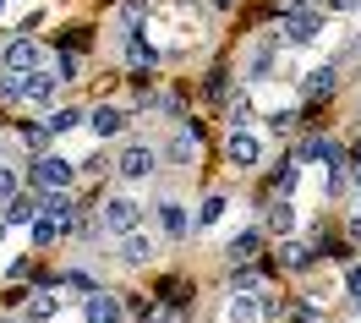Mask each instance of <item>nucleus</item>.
Returning <instances> with one entry per match:
<instances>
[{"label":"nucleus","mask_w":361,"mask_h":323,"mask_svg":"<svg viewBox=\"0 0 361 323\" xmlns=\"http://www.w3.org/2000/svg\"><path fill=\"white\" fill-rule=\"evenodd\" d=\"M159 164H164L159 142H148V138H126L121 148H115V181H121V186H137V181H148Z\"/></svg>","instance_id":"obj_1"},{"label":"nucleus","mask_w":361,"mask_h":323,"mask_svg":"<svg viewBox=\"0 0 361 323\" xmlns=\"http://www.w3.org/2000/svg\"><path fill=\"white\" fill-rule=\"evenodd\" d=\"M99 231L110 236H132V231H142V203H137L132 192H110L104 203H99Z\"/></svg>","instance_id":"obj_2"},{"label":"nucleus","mask_w":361,"mask_h":323,"mask_svg":"<svg viewBox=\"0 0 361 323\" xmlns=\"http://www.w3.org/2000/svg\"><path fill=\"white\" fill-rule=\"evenodd\" d=\"M263 154H269V142L257 138L252 126H230V132H225V164H230V170L252 176V170H263Z\"/></svg>","instance_id":"obj_3"},{"label":"nucleus","mask_w":361,"mask_h":323,"mask_svg":"<svg viewBox=\"0 0 361 323\" xmlns=\"http://www.w3.org/2000/svg\"><path fill=\"white\" fill-rule=\"evenodd\" d=\"M27 181L39 186V192H77V164L66 154H39V159L27 164Z\"/></svg>","instance_id":"obj_4"},{"label":"nucleus","mask_w":361,"mask_h":323,"mask_svg":"<svg viewBox=\"0 0 361 323\" xmlns=\"http://www.w3.org/2000/svg\"><path fill=\"white\" fill-rule=\"evenodd\" d=\"M269 312H274V301L257 285H235V296L225 301V323H269Z\"/></svg>","instance_id":"obj_5"},{"label":"nucleus","mask_w":361,"mask_h":323,"mask_svg":"<svg viewBox=\"0 0 361 323\" xmlns=\"http://www.w3.org/2000/svg\"><path fill=\"white\" fill-rule=\"evenodd\" d=\"M0 66L17 71V77H27V71H44L49 66V49L33 39V33H23V39H11V44L0 49Z\"/></svg>","instance_id":"obj_6"},{"label":"nucleus","mask_w":361,"mask_h":323,"mask_svg":"<svg viewBox=\"0 0 361 323\" xmlns=\"http://www.w3.org/2000/svg\"><path fill=\"white\" fill-rule=\"evenodd\" d=\"M110 257L121 263V269H148V263L159 257V236H154V231H132V236H115Z\"/></svg>","instance_id":"obj_7"},{"label":"nucleus","mask_w":361,"mask_h":323,"mask_svg":"<svg viewBox=\"0 0 361 323\" xmlns=\"http://www.w3.org/2000/svg\"><path fill=\"white\" fill-rule=\"evenodd\" d=\"M154 219H159V236H164V241H186V236H192V208L180 203L176 192H164L154 203Z\"/></svg>","instance_id":"obj_8"},{"label":"nucleus","mask_w":361,"mask_h":323,"mask_svg":"<svg viewBox=\"0 0 361 323\" xmlns=\"http://www.w3.org/2000/svg\"><path fill=\"white\" fill-rule=\"evenodd\" d=\"M61 88H66V83H61L49 66L44 71H27V77H23V104H27V110H55Z\"/></svg>","instance_id":"obj_9"},{"label":"nucleus","mask_w":361,"mask_h":323,"mask_svg":"<svg viewBox=\"0 0 361 323\" xmlns=\"http://www.w3.org/2000/svg\"><path fill=\"white\" fill-rule=\"evenodd\" d=\"M301 231V208H295V197H274L269 208H263V236H274V241H285V236Z\"/></svg>","instance_id":"obj_10"},{"label":"nucleus","mask_w":361,"mask_h":323,"mask_svg":"<svg viewBox=\"0 0 361 323\" xmlns=\"http://www.w3.org/2000/svg\"><path fill=\"white\" fill-rule=\"evenodd\" d=\"M295 159H301V164H307V159H323V164H329V186H334V192L345 186V148H339L334 138H312Z\"/></svg>","instance_id":"obj_11"},{"label":"nucleus","mask_w":361,"mask_h":323,"mask_svg":"<svg viewBox=\"0 0 361 323\" xmlns=\"http://www.w3.org/2000/svg\"><path fill=\"white\" fill-rule=\"evenodd\" d=\"M82 323H126V301L115 296V291H93L88 301H82Z\"/></svg>","instance_id":"obj_12"},{"label":"nucleus","mask_w":361,"mask_h":323,"mask_svg":"<svg viewBox=\"0 0 361 323\" xmlns=\"http://www.w3.org/2000/svg\"><path fill=\"white\" fill-rule=\"evenodd\" d=\"M159 154H164V164H176V170H192V164H197V138H192V126H176Z\"/></svg>","instance_id":"obj_13"},{"label":"nucleus","mask_w":361,"mask_h":323,"mask_svg":"<svg viewBox=\"0 0 361 323\" xmlns=\"http://www.w3.org/2000/svg\"><path fill=\"white\" fill-rule=\"evenodd\" d=\"M317 33H323V11H290V23H285V33H279V39H285L290 49H307Z\"/></svg>","instance_id":"obj_14"},{"label":"nucleus","mask_w":361,"mask_h":323,"mask_svg":"<svg viewBox=\"0 0 361 323\" xmlns=\"http://www.w3.org/2000/svg\"><path fill=\"white\" fill-rule=\"evenodd\" d=\"M88 132L99 142L121 138V132H126V110H121V104H93V110H88Z\"/></svg>","instance_id":"obj_15"},{"label":"nucleus","mask_w":361,"mask_h":323,"mask_svg":"<svg viewBox=\"0 0 361 323\" xmlns=\"http://www.w3.org/2000/svg\"><path fill=\"white\" fill-rule=\"evenodd\" d=\"M230 214V192H208L203 203L192 208V236H203V231H214L219 219Z\"/></svg>","instance_id":"obj_16"},{"label":"nucleus","mask_w":361,"mask_h":323,"mask_svg":"<svg viewBox=\"0 0 361 323\" xmlns=\"http://www.w3.org/2000/svg\"><path fill=\"white\" fill-rule=\"evenodd\" d=\"M39 214H44V197H39V192H23V197H11V203H6V214H0V219H6L11 231H27Z\"/></svg>","instance_id":"obj_17"},{"label":"nucleus","mask_w":361,"mask_h":323,"mask_svg":"<svg viewBox=\"0 0 361 323\" xmlns=\"http://www.w3.org/2000/svg\"><path fill=\"white\" fill-rule=\"evenodd\" d=\"M44 214L55 225H66V236L77 231V192H44Z\"/></svg>","instance_id":"obj_18"},{"label":"nucleus","mask_w":361,"mask_h":323,"mask_svg":"<svg viewBox=\"0 0 361 323\" xmlns=\"http://www.w3.org/2000/svg\"><path fill=\"white\" fill-rule=\"evenodd\" d=\"M274 39H257V44L247 49V83H269V71H274Z\"/></svg>","instance_id":"obj_19"},{"label":"nucleus","mask_w":361,"mask_h":323,"mask_svg":"<svg viewBox=\"0 0 361 323\" xmlns=\"http://www.w3.org/2000/svg\"><path fill=\"white\" fill-rule=\"evenodd\" d=\"M17 318L23 323H55L61 318V296H55V291H39V296H27V307L17 312Z\"/></svg>","instance_id":"obj_20"},{"label":"nucleus","mask_w":361,"mask_h":323,"mask_svg":"<svg viewBox=\"0 0 361 323\" xmlns=\"http://www.w3.org/2000/svg\"><path fill=\"white\" fill-rule=\"evenodd\" d=\"M44 126H49V138H66V132H77V126H88V110H82V104H55Z\"/></svg>","instance_id":"obj_21"},{"label":"nucleus","mask_w":361,"mask_h":323,"mask_svg":"<svg viewBox=\"0 0 361 323\" xmlns=\"http://www.w3.org/2000/svg\"><path fill=\"white\" fill-rule=\"evenodd\" d=\"M279 263H285V269H295V274H301V269L312 263V247H307L301 236H285V241H279Z\"/></svg>","instance_id":"obj_22"},{"label":"nucleus","mask_w":361,"mask_h":323,"mask_svg":"<svg viewBox=\"0 0 361 323\" xmlns=\"http://www.w3.org/2000/svg\"><path fill=\"white\" fill-rule=\"evenodd\" d=\"M301 88L312 93V99H329V93L339 88V66H317V71H307V83Z\"/></svg>","instance_id":"obj_23"},{"label":"nucleus","mask_w":361,"mask_h":323,"mask_svg":"<svg viewBox=\"0 0 361 323\" xmlns=\"http://www.w3.org/2000/svg\"><path fill=\"white\" fill-rule=\"evenodd\" d=\"M61 236H66V225H55V219H49V214H39V219H33V225H27V241H33V247H55V241H61Z\"/></svg>","instance_id":"obj_24"},{"label":"nucleus","mask_w":361,"mask_h":323,"mask_svg":"<svg viewBox=\"0 0 361 323\" xmlns=\"http://www.w3.org/2000/svg\"><path fill=\"white\" fill-rule=\"evenodd\" d=\"M11 197H23V170L17 164H0V208L11 203Z\"/></svg>","instance_id":"obj_25"},{"label":"nucleus","mask_w":361,"mask_h":323,"mask_svg":"<svg viewBox=\"0 0 361 323\" xmlns=\"http://www.w3.org/2000/svg\"><path fill=\"white\" fill-rule=\"evenodd\" d=\"M257 241H263V231H247V236H235V241H230V263L252 257V252H257Z\"/></svg>","instance_id":"obj_26"},{"label":"nucleus","mask_w":361,"mask_h":323,"mask_svg":"<svg viewBox=\"0 0 361 323\" xmlns=\"http://www.w3.org/2000/svg\"><path fill=\"white\" fill-rule=\"evenodd\" d=\"M66 291H82V301H88L93 291H99V285H93V274H88V269H66Z\"/></svg>","instance_id":"obj_27"},{"label":"nucleus","mask_w":361,"mask_h":323,"mask_svg":"<svg viewBox=\"0 0 361 323\" xmlns=\"http://www.w3.org/2000/svg\"><path fill=\"white\" fill-rule=\"evenodd\" d=\"M55 77H61V83H77V71H82V61H77V55H55Z\"/></svg>","instance_id":"obj_28"},{"label":"nucleus","mask_w":361,"mask_h":323,"mask_svg":"<svg viewBox=\"0 0 361 323\" xmlns=\"http://www.w3.org/2000/svg\"><path fill=\"white\" fill-rule=\"evenodd\" d=\"M252 121H257L252 99H235V104H230V126H252Z\"/></svg>","instance_id":"obj_29"},{"label":"nucleus","mask_w":361,"mask_h":323,"mask_svg":"<svg viewBox=\"0 0 361 323\" xmlns=\"http://www.w3.org/2000/svg\"><path fill=\"white\" fill-rule=\"evenodd\" d=\"M295 186H301V159H290V170H279V192L295 197Z\"/></svg>","instance_id":"obj_30"},{"label":"nucleus","mask_w":361,"mask_h":323,"mask_svg":"<svg viewBox=\"0 0 361 323\" xmlns=\"http://www.w3.org/2000/svg\"><path fill=\"white\" fill-rule=\"evenodd\" d=\"M23 142H27V148H44V142H49V126H23Z\"/></svg>","instance_id":"obj_31"},{"label":"nucleus","mask_w":361,"mask_h":323,"mask_svg":"<svg viewBox=\"0 0 361 323\" xmlns=\"http://www.w3.org/2000/svg\"><path fill=\"white\" fill-rule=\"evenodd\" d=\"M269 126H274V132H290V126H295V116H290V110H274V116H269Z\"/></svg>","instance_id":"obj_32"},{"label":"nucleus","mask_w":361,"mask_h":323,"mask_svg":"<svg viewBox=\"0 0 361 323\" xmlns=\"http://www.w3.org/2000/svg\"><path fill=\"white\" fill-rule=\"evenodd\" d=\"M345 291H350V296L361 291V263H350V269H345Z\"/></svg>","instance_id":"obj_33"},{"label":"nucleus","mask_w":361,"mask_h":323,"mask_svg":"<svg viewBox=\"0 0 361 323\" xmlns=\"http://www.w3.org/2000/svg\"><path fill=\"white\" fill-rule=\"evenodd\" d=\"M356 6H361V0H323V11H334V17H339V11H356Z\"/></svg>","instance_id":"obj_34"},{"label":"nucleus","mask_w":361,"mask_h":323,"mask_svg":"<svg viewBox=\"0 0 361 323\" xmlns=\"http://www.w3.org/2000/svg\"><path fill=\"white\" fill-rule=\"evenodd\" d=\"M345 236H350V241L361 247V214H350V219H345Z\"/></svg>","instance_id":"obj_35"},{"label":"nucleus","mask_w":361,"mask_h":323,"mask_svg":"<svg viewBox=\"0 0 361 323\" xmlns=\"http://www.w3.org/2000/svg\"><path fill=\"white\" fill-rule=\"evenodd\" d=\"M350 181H356V192H361V159H356V170H350Z\"/></svg>","instance_id":"obj_36"},{"label":"nucleus","mask_w":361,"mask_h":323,"mask_svg":"<svg viewBox=\"0 0 361 323\" xmlns=\"http://www.w3.org/2000/svg\"><path fill=\"white\" fill-rule=\"evenodd\" d=\"M350 307H356V318H361V291H356V296H350Z\"/></svg>","instance_id":"obj_37"},{"label":"nucleus","mask_w":361,"mask_h":323,"mask_svg":"<svg viewBox=\"0 0 361 323\" xmlns=\"http://www.w3.org/2000/svg\"><path fill=\"white\" fill-rule=\"evenodd\" d=\"M6 231H11V225H6V219H0V241H6Z\"/></svg>","instance_id":"obj_38"},{"label":"nucleus","mask_w":361,"mask_h":323,"mask_svg":"<svg viewBox=\"0 0 361 323\" xmlns=\"http://www.w3.org/2000/svg\"><path fill=\"white\" fill-rule=\"evenodd\" d=\"M0 323H23V318H0Z\"/></svg>","instance_id":"obj_39"},{"label":"nucleus","mask_w":361,"mask_h":323,"mask_svg":"<svg viewBox=\"0 0 361 323\" xmlns=\"http://www.w3.org/2000/svg\"><path fill=\"white\" fill-rule=\"evenodd\" d=\"M0 11H6V0H0Z\"/></svg>","instance_id":"obj_40"},{"label":"nucleus","mask_w":361,"mask_h":323,"mask_svg":"<svg viewBox=\"0 0 361 323\" xmlns=\"http://www.w3.org/2000/svg\"><path fill=\"white\" fill-rule=\"evenodd\" d=\"M295 323H307V318H295Z\"/></svg>","instance_id":"obj_41"},{"label":"nucleus","mask_w":361,"mask_h":323,"mask_svg":"<svg viewBox=\"0 0 361 323\" xmlns=\"http://www.w3.org/2000/svg\"><path fill=\"white\" fill-rule=\"evenodd\" d=\"M356 323H361V318H356Z\"/></svg>","instance_id":"obj_42"}]
</instances>
